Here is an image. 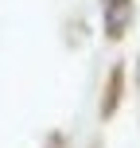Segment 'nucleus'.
Returning a JSON list of instances; mask_svg holds the SVG:
<instances>
[{
  "label": "nucleus",
  "instance_id": "1",
  "mask_svg": "<svg viewBox=\"0 0 140 148\" xmlns=\"http://www.w3.org/2000/svg\"><path fill=\"white\" fill-rule=\"evenodd\" d=\"M128 20H132V4H128V0H105V27H109L113 39L125 35Z\"/></svg>",
  "mask_w": 140,
  "mask_h": 148
}]
</instances>
